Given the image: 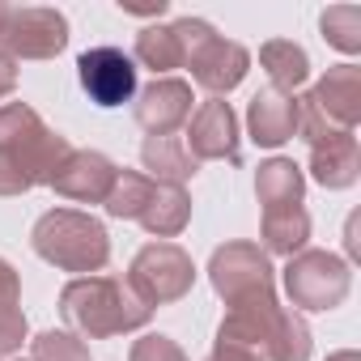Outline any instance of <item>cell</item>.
Instances as JSON below:
<instances>
[{"label": "cell", "mask_w": 361, "mask_h": 361, "mask_svg": "<svg viewBox=\"0 0 361 361\" xmlns=\"http://www.w3.org/2000/svg\"><path fill=\"white\" fill-rule=\"evenodd\" d=\"M319 26H323V39H327L336 51H344V56H357V51H361V9H353V5L327 9V13L319 18Z\"/></svg>", "instance_id": "cb8c5ba5"}, {"label": "cell", "mask_w": 361, "mask_h": 361, "mask_svg": "<svg viewBox=\"0 0 361 361\" xmlns=\"http://www.w3.org/2000/svg\"><path fill=\"white\" fill-rule=\"evenodd\" d=\"M306 192V174L298 170V161L289 157H268L255 170V196L264 209H285V204H302Z\"/></svg>", "instance_id": "d6986e66"}, {"label": "cell", "mask_w": 361, "mask_h": 361, "mask_svg": "<svg viewBox=\"0 0 361 361\" xmlns=\"http://www.w3.org/2000/svg\"><path fill=\"white\" fill-rule=\"evenodd\" d=\"M188 60V47H183V35L170 26H145L136 35V64L153 68V73H170V68H183Z\"/></svg>", "instance_id": "7402d4cb"}, {"label": "cell", "mask_w": 361, "mask_h": 361, "mask_svg": "<svg viewBox=\"0 0 361 361\" xmlns=\"http://www.w3.org/2000/svg\"><path fill=\"white\" fill-rule=\"evenodd\" d=\"M327 361H361V353L357 348H344V353H331Z\"/></svg>", "instance_id": "f546056e"}, {"label": "cell", "mask_w": 361, "mask_h": 361, "mask_svg": "<svg viewBox=\"0 0 361 361\" xmlns=\"http://www.w3.org/2000/svg\"><path fill=\"white\" fill-rule=\"evenodd\" d=\"M188 153L196 161H243V145H238V115L226 98H209L192 111L188 119Z\"/></svg>", "instance_id": "8fae6325"}, {"label": "cell", "mask_w": 361, "mask_h": 361, "mask_svg": "<svg viewBox=\"0 0 361 361\" xmlns=\"http://www.w3.org/2000/svg\"><path fill=\"white\" fill-rule=\"evenodd\" d=\"M192 85L178 81V77H153V85H145L136 94V123L149 132V136H170L174 128H183L192 119Z\"/></svg>", "instance_id": "4fadbf2b"}, {"label": "cell", "mask_w": 361, "mask_h": 361, "mask_svg": "<svg viewBox=\"0 0 361 361\" xmlns=\"http://www.w3.org/2000/svg\"><path fill=\"white\" fill-rule=\"evenodd\" d=\"M13 90H18V60H9L0 51V98H9Z\"/></svg>", "instance_id": "f1b7e54d"}, {"label": "cell", "mask_w": 361, "mask_h": 361, "mask_svg": "<svg viewBox=\"0 0 361 361\" xmlns=\"http://www.w3.org/2000/svg\"><path fill=\"white\" fill-rule=\"evenodd\" d=\"M64 47H68V18L47 5L13 9L5 35H0V51L9 60H51Z\"/></svg>", "instance_id": "9c48e42d"}, {"label": "cell", "mask_w": 361, "mask_h": 361, "mask_svg": "<svg viewBox=\"0 0 361 361\" xmlns=\"http://www.w3.org/2000/svg\"><path fill=\"white\" fill-rule=\"evenodd\" d=\"M310 238V217L302 204H285V209H264V255H298L306 251Z\"/></svg>", "instance_id": "44dd1931"}, {"label": "cell", "mask_w": 361, "mask_h": 361, "mask_svg": "<svg viewBox=\"0 0 361 361\" xmlns=\"http://www.w3.org/2000/svg\"><path fill=\"white\" fill-rule=\"evenodd\" d=\"M9 13H13V5H5V0H0V35H5V26H9Z\"/></svg>", "instance_id": "4dcf8cb0"}, {"label": "cell", "mask_w": 361, "mask_h": 361, "mask_svg": "<svg viewBox=\"0 0 361 361\" xmlns=\"http://www.w3.org/2000/svg\"><path fill=\"white\" fill-rule=\"evenodd\" d=\"M149 314L153 310L119 276H77L60 289V319L73 327V336L85 340H111L136 331L149 323Z\"/></svg>", "instance_id": "7a4b0ae2"}, {"label": "cell", "mask_w": 361, "mask_h": 361, "mask_svg": "<svg viewBox=\"0 0 361 361\" xmlns=\"http://www.w3.org/2000/svg\"><path fill=\"white\" fill-rule=\"evenodd\" d=\"M192 285H196V264H192V255L178 247V243H149V247H140V251L132 255L128 289H132L149 310L188 298Z\"/></svg>", "instance_id": "8992f818"}, {"label": "cell", "mask_w": 361, "mask_h": 361, "mask_svg": "<svg viewBox=\"0 0 361 361\" xmlns=\"http://www.w3.org/2000/svg\"><path fill=\"white\" fill-rule=\"evenodd\" d=\"M136 221L149 234H157V238H174V234H183L188 221H192V196L178 183H157V178H153L149 192H145V204L136 213Z\"/></svg>", "instance_id": "e0dca14e"}, {"label": "cell", "mask_w": 361, "mask_h": 361, "mask_svg": "<svg viewBox=\"0 0 361 361\" xmlns=\"http://www.w3.org/2000/svg\"><path fill=\"white\" fill-rule=\"evenodd\" d=\"M68 157V140L51 132L35 106L5 102L0 106V196H22L43 183Z\"/></svg>", "instance_id": "6da1fadb"}, {"label": "cell", "mask_w": 361, "mask_h": 361, "mask_svg": "<svg viewBox=\"0 0 361 361\" xmlns=\"http://www.w3.org/2000/svg\"><path fill=\"white\" fill-rule=\"evenodd\" d=\"M26 336H30V323H26L22 306H5V310H0V357L22 353Z\"/></svg>", "instance_id": "4316f807"}, {"label": "cell", "mask_w": 361, "mask_h": 361, "mask_svg": "<svg viewBox=\"0 0 361 361\" xmlns=\"http://www.w3.org/2000/svg\"><path fill=\"white\" fill-rule=\"evenodd\" d=\"M259 64H264V73L272 77L268 90L289 94V98H293V90H302L306 77H310V56H306L293 39H272V43H264V47H259Z\"/></svg>", "instance_id": "ffe728a7"}, {"label": "cell", "mask_w": 361, "mask_h": 361, "mask_svg": "<svg viewBox=\"0 0 361 361\" xmlns=\"http://www.w3.org/2000/svg\"><path fill=\"white\" fill-rule=\"evenodd\" d=\"M140 161H145L149 178H157V183H178V188L200 170V161L188 153V145L178 136H145Z\"/></svg>", "instance_id": "ac0fdd59"}, {"label": "cell", "mask_w": 361, "mask_h": 361, "mask_svg": "<svg viewBox=\"0 0 361 361\" xmlns=\"http://www.w3.org/2000/svg\"><path fill=\"white\" fill-rule=\"evenodd\" d=\"M149 183H153V178H149V174H140V170H119V174H115L111 196L102 200V204H106V213H111V217H119V221H136V213H140V204H145Z\"/></svg>", "instance_id": "603a6c76"}, {"label": "cell", "mask_w": 361, "mask_h": 361, "mask_svg": "<svg viewBox=\"0 0 361 361\" xmlns=\"http://www.w3.org/2000/svg\"><path fill=\"white\" fill-rule=\"evenodd\" d=\"M81 90L94 106H123L136 98V60L119 47H90L77 60Z\"/></svg>", "instance_id": "30bf717a"}, {"label": "cell", "mask_w": 361, "mask_h": 361, "mask_svg": "<svg viewBox=\"0 0 361 361\" xmlns=\"http://www.w3.org/2000/svg\"><path fill=\"white\" fill-rule=\"evenodd\" d=\"M310 174L314 183L331 188V192H344L357 183L361 174V145H357V132H331L323 140L310 145Z\"/></svg>", "instance_id": "9a60e30c"}, {"label": "cell", "mask_w": 361, "mask_h": 361, "mask_svg": "<svg viewBox=\"0 0 361 361\" xmlns=\"http://www.w3.org/2000/svg\"><path fill=\"white\" fill-rule=\"evenodd\" d=\"M128 361H188V353L178 348L170 336H161V331H149V336H140V340L132 344Z\"/></svg>", "instance_id": "484cf974"}, {"label": "cell", "mask_w": 361, "mask_h": 361, "mask_svg": "<svg viewBox=\"0 0 361 361\" xmlns=\"http://www.w3.org/2000/svg\"><path fill=\"white\" fill-rule=\"evenodd\" d=\"M327 123L344 128V132H357L361 123V68L357 64H336L327 68L310 94H302Z\"/></svg>", "instance_id": "5bb4252c"}, {"label": "cell", "mask_w": 361, "mask_h": 361, "mask_svg": "<svg viewBox=\"0 0 361 361\" xmlns=\"http://www.w3.org/2000/svg\"><path fill=\"white\" fill-rule=\"evenodd\" d=\"M247 132L264 149H276V145L293 140L298 136V98L276 94V90H259L247 106Z\"/></svg>", "instance_id": "2e32d148"}, {"label": "cell", "mask_w": 361, "mask_h": 361, "mask_svg": "<svg viewBox=\"0 0 361 361\" xmlns=\"http://www.w3.org/2000/svg\"><path fill=\"white\" fill-rule=\"evenodd\" d=\"M30 247L60 272H102L111 259V234L98 217L77 209H51L35 221Z\"/></svg>", "instance_id": "277c9868"}, {"label": "cell", "mask_w": 361, "mask_h": 361, "mask_svg": "<svg viewBox=\"0 0 361 361\" xmlns=\"http://www.w3.org/2000/svg\"><path fill=\"white\" fill-rule=\"evenodd\" d=\"M115 174H119V166L106 153H98V149H68V157L60 161V170L51 174L47 188H56V196H64V200L102 204L111 196V188H115Z\"/></svg>", "instance_id": "7c38bea8"}, {"label": "cell", "mask_w": 361, "mask_h": 361, "mask_svg": "<svg viewBox=\"0 0 361 361\" xmlns=\"http://www.w3.org/2000/svg\"><path fill=\"white\" fill-rule=\"evenodd\" d=\"M30 361H90V348L73 331H43L30 344Z\"/></svg>", "instance_id": "d4e9b609"}, {"label": "cell", "mask_w": 361, "mask_h": 361, "mask_svg": "<svg viewBox=\"0 0 361 361\" xmlns=\"http://www.w3.org/2000/svg\"><path fill=\"white\" fill-rule=\"evenodd\" d=\"M209 361H264L255 348H247V344H234V340H217L213 344V353H209Z\"/></svg>", "instance_id": "83f0119b"}, {"label": "cell", "mask_w": 361, "mask_h": 361, "mask_svg": "<svg viewBox=\"0 0 361 361\" xmlns=\"http://www.w3.org/2000/svg\"><path fill=\"white\" fill-rule=\"evenodd\" d=\"M217 340H234L255 348L264 361H310V327L298 310L281 306L276 298H259L247 306H230Z\"/></svg>", "instance_id": "3957f363"}, {"label": "cell", "mask_w": 361, "mask_h": 361, "mask_svg": "<svg viewBox=\"0 0 361 361\" xmlns=\"http://www.w3.org/2000/svg\"><path fill=\"white\" fill-rule=\"evenodd\" d=\"M209 281L226 306H247L259 298H276V272L264 247L255 243H226L209 259Z\"/></svg>", "instance_id": "52a82bcc"}, {"label": "cell", "mask_w": 361, "mask_h": 361, "mask_svg": "<svg viewBox=\"0 0 361 361\" xmlns=\"http://www.w3.org/2000/svg\"><path fill=\"white\" fill-rule=\"evenodd\" d=\"M174 30L183 35V47H188V68H192V81L200 90H209L213 98L230 94L243 85L247 68H251V51L234 39H221L204 18H178Z\"/></svg>", "instance_id": "5b68a950"}, {"label": "cell", "mask_w": 361, "mask_h": 361, "mask_svg": "<svg viewBox=\"0 0 361 361\" xmlns=\"http://www.w3.org/2000/svg\"><path fill=\"white\" fill-rule=\"evenodd\" d=\"M353 289V268L331 251H298L285 264V293L298 310H336Z\"/></svg>", "instance_id": "ba28073f"}]
</instances>
